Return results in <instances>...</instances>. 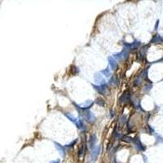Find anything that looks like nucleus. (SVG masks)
<instances>
[{
    "mask_svg": "<svg viewBox=\"0 0 163 163\" xmlns=\"http://www.w3.org/2000/svg\"><path fill=\"white\" fill-rule=\"evenodd\" d=\"M96 141H97V137L95 134L91 135L90 136V139H89V147H90L91 149H93L95 147V144Z\"/></svg>",
    "mask_w": 163,
    "mask_h": 163,
    "instance_id": "nucleus-7",
    "label": "nucleus"
},
{
    "mask_svg": "<svg viewBox=\"0 0 163 163\" xmlns=\"http://www.w3.org/2000/svg\"><path fill=\"white\" fill-rule=\"evenodd\" d=\"M75 125H76V126H77L78 128L80 129V130H83V131H84V130L86 129L85 124H84L83 121L81 120V119H78V121H77V122L75 123Z\"/></svg>",
    "mask_w": 163,
    "mask_h": 163,
    "instance_id": "nucleus-11",
    "label": "nucleus"
},
{
    "mask_svg": "<svg viewBox=\"0 0 163 163\" xmlns=\"http://www.w3.org/2000/svg\"><path fill=\"white\" fill-rule=\"evenodd\" d=\"M100 152V145L95 146L92 149V152H91V160H92V161H95V160L98 157Z\"/></svg>",
    "mask_w": 163,
    "mask_h": 163,
    "instance_id": "nucleus-6",
    "label": "nucleus"
},
{
    "mask_svg": "<svg viewBox=\"0 0 163 163\" xmlns=\"http://www.w3.org/2000/svg\"><path fill=\"white\" fill-rule=\"evenodd\" d=\"M139 46V42H133V43H126V42H124L123 43V47H124V49L126 50H131V49H134V48L137 47Z\"/></svg>",
    "mask_w": 163,
    "mask_h": 163,
    "instance_id": "nucleus-10",
    "label": "nucleus"
},
{
    "mask_svg": "<svg viewBox=\"0 0 163 163\" xmlns=\"http://www.w3.org/2000/svg\"><path fill=\"white\" fill-rule=\"evenodd\" d=\"M100 73H101V74H104L106 78H110L111 77V73H112L110 68H109V67H107L105 69L101 70Z\"/></svg>",
    "mask_w": 163,
    "mask_h": 163,
    "instance_id": "nucleus-12",
    "label": "nucleus"
},
{
    "mask_svg": "<svg viewBox=\"0 0 163 163\" xmlns=\"http://www.w3.org/2000/svg\"><path fill=\"white\" fill-rule=\"evenodd\" d=\"M77 140H78V139H74V140H73V141L72 143H70L69 144H68V145H65V148H72V147L73 146V145H74V144H76V143H77Z\"/></svg>",
    "mask_w": 163,
    "mask_h": 163,
    "instance_id": "nucleus-17",
    "label": "nucleus"
},
{
    "mask_svg": "<svg viewBox=\"0 0 163 163\" xmlns=\"http://www.w3.org/2000/svg\"><path fill=\"white\" fill-rule=\"evenodd\" d=\"M108 60H109V65H110V68L112 69H116L117 68H118V61H117L113 56H109L108 57Z\"/></svg>",
    "mask_w": 163,
    "mask_h": 163,
    "instance_id": "nucleus-8",
    "label": "nucleus"
},
{
    "mask_svg": "<svg viewBox=\"0 0 163 163\" xmlns=\"http://www.w3.org/2000/svg\"><path fill=\"white\" fill-rule=\"evenodd\" d=\"M55 144V149L58 150V152H60V156L61 157H65V148L62 146V145H60V144H58V143H55L54 142Z\"/></svg>",
    "mask_w": 163,
    "mask_h": 163,
    "instance_id": "nucleus-9",
    "label": "nucleus"
},
{
    "mask_svg": "<svg viewBox=\"0 0 163 163\" xmlns=\"http://www.w3.org/2000/svg\"><path fill=\"white\" fill-rule=\"evenodd\" d=\"M82 114H83L84 118H86V121H88V122H95V120H96L95 116L94 115V114L91 113V112L89 110V109H88V110L83 111Z\"/></svg>",
    "mask_w": 163,
    "mask_h": 163,
    "instance_id": "nucleus-2",
    "label": "nucleus"
},
{
    "mask_svg": "<svg viewBox=\"0 0 163 163\" xmlns=\"http://www.w3.org/2000/svg\"><path fill=\"white\" fill-rule=\"evenodd\" d=\"M50 163H60V161H59V160H57V161H54V162H50Z\"/></svg>",
    "mask_w": 163,
    "mask_h": 163,
    "instance_id": "nucleus-19",
    "label": "nucleus"
},
{
    "mask_svg": "<svg viewBox=\"0 0 163 163\" xmlns=\"http://www.w3.org/2000/svg\"><path fill=\"white\" fill-rule=\"evenodd\" d=\"M128 55H129L128 52H127L126 49H123L122 52H118V53H116V54H113V57L116 60H123V59L127 58L128 57Z\"/></svg>",
    "mask_w": 163,
    "mask_h": 163,
    "instance_id": "nucleus-1",
    "label": "nucleus"
},
{
    "mask_svg": "<svg viewBox=\"0 0 163 163\" xmlns=\"http://www.w3.org/2000/svg\"><path fill=\"white\" fill-rule=\"evenodd\" d=\"M83 149H84V146H81L79 149V151H78V156L81 157L82 154L83 153Z\"/></svg>",
    "mask_w": 163,
    "mask_h": 163,
    "instance_id": "nucleus-18",
    "label": "nucleus"
},
{
    "mask_svg": "<svg viewBox=\"0 0 163 163\" xmlns=\"http://www.w3.org/2000/svg\"><path fill=\"white\" fill-rule=\"evenodd\" d=\"M95 91H97L98 93H100V95H105L106 91H107V83L106 84H103V85H100V86H96V85H92Z\"/></svg>",
    "mask_w": 163,
    "mask_h": 163,
    "instance_id": "nucleus-3",
    "label": "nucleus"
},
{
    "mask_svg": "<svg viewBox=\"0 0 163 163\" xmlns=\"http://www.w3.org/2000/svg\"><path fill=\"white\" fill-rule=\"evenodd\" d=\"M109 83H110V84H113V85H116V86H118V83H119L118 78H117V77H113V78H112L111 79H110V81H109Z\"/></svg>",
    "mask_w": 163,
    "mask_h": 163,
    "instance_id": "nucleus-15",
    "label": "nucleus"
},
{
    "mask_svg": "<svg viewBox=\"0 0 163 163\" xmlns=\"http://www.w3.org/2000/svg\"><path fill=\"white\" fill-rule=\"evenodd\" d=\"M130 100H131V94H130V92H128V91L124 92L120 96V98H119V101H120L121 104H124V103H126V102H129Z\"/></svg>",
    "mask_w": 163,
    "mask_h": 163,
    "instance_id": "nucleus-5",
    "label": "nucleus"
},
{
    "mask_svg": "<svg viewBox=\"0 0 163 163\" xmlns=\"http://www.w3.org/2000/svg\"><path fill=\"white\" fill-rule=\"evenodd\" d=\"M95 104H98L99 106H101V107H104L105 105V102L103 100L102 98H97L95 100Z\"/></svg>",
    "mask_w": 163,
    "mask_h": 163,
    "instance_id": "nucleus-14",
    "label": "nucleus"
},
{
    "mask_svg": "<svg viewBox=\"0 0 163 163\" xmlns=\"http://www.w3.org/2000/svg\"><path fill=\"white\" fill-rule=\"evenodd\" d=\"M134 143H135V144L136 145L137 149H138L139 150H144V148H142L143 146H142V144H140V142L139 141V139H137V140L134 139Z\"/></svg>",
    "mask_w": 163,
    "mask_h": 163,
    "instance_id": "nucleus-16",
    "label": "nucleus"
},
{
    "mask_svg": "<svg viewBox=\"0 0 163 163\" xmlns=\"http://www.w3.org/2000/svg\"><path fill=\"white\" fill-rule=\"evenodd\" d=\"M94 80H95V83H99L100 85H103V84H106V81L104 78L103 75L100 73H95L94 75Z\"/></svg>",
    "mask_w": 163,
    "mask_h": 163,
    "instance_id": "nucleus-4",
    "label": "nucleus"
},
{
    "mask_svg": "<svg viewBox=\"0 0 163 163\" xmlns=\"http://www.w3.org/2000/svg\"><path fill=\"white\" fill-rule=\"evenodd\" d=\"M65 115L67 117V118L68 119H69V121H71V122H73V123H76L77 122V121H78V119L77 118H75L74 117H73L72 114H70V113H65Z\"/></svg>",
    "mask_w": 163,
    "mask_h": 163,
    "instance_id": "nucleus-13",
    "label": "nucleus"
}]
</instances>
